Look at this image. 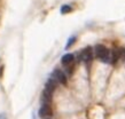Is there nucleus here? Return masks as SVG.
I'll return each mask as SVG.
<instances>
[{"label": "nucleus", "instance_id": "nucleus-1", "mask_svg": "<svg viewBox=\"0 0 125 119\" xmlns=\"http://www.w3.org/2000/svg\"><path fill=\"white\" fill-rule=\"evenodd\" d=\"M109 52L110 50L107 49V47L103 46V45H96L94 47L95 56L99 60H101L102 62H107L108 63V61H109Z\"/></svg>", "mask_w": 125, "mask_h": 119}, {"label": "nucleus", "instance_id": "nucleus-2", "mask_svg": "<svg viewBox=\"0 0 125 119\" xmlns=\"http://www.w3.org/2000/svg\"><path fill=\"white\" fill-rule=\"evenodd\" d=\"M80 60H83L85 63L90 64L93 60V50H92L91 47H86L85 49L82 50L80 53Z\"/></svg>", "mask_w": 125, "mask_h": 119}, {"label": "nucleus", "instance_id": "nucleus-3", "mask_svg": "<svg viewBox=\"0 0 125 119\" xmlns=\"http://www.w3.org/2000/svg\"><path fill=\"white\" fill-rule=\"evenodd\" d=\"M52 77L55 78L57 82H60L61 85H64V86L67 85V76H65V73L63 72V71H61L60 69H55V70H54Z\"/></svg>", "mask_w": 125, "mask_h": 119}, {"label": "nucleus", "instance_id": "nucleus-4", "mask_svg": "<svg viewBox=\"0 0 125 119\" xmlns=\"http://www.w3.org/2000/svg\"><path fill=\"white\" fill-rule=\"evenodd\" d=\"M39 117H42V118H45V117H51L53 111H52V108L49 104H42V108L39 109Z\"/></svg>", "mask_w": 125, "mask_h": 119}, {"label": "nucleus", "instance_id": "nucleus-5", "mask_svg": "<svg viewBox=\"0 0 125 119\" xmlns=\"http://www.w3.org/2000/svg\"><path fill=\"white\" fill-rule=\"evenodd\" d=\"M56 87H57L56 79H55V78H53V77H51L48 80H47V82H46L45 89L47 91V92H49V93H52V94H53L54 91L56 89Z\"/></svg>", "mask_w": 125, "mask_h": 119}, {"label": "nucleus", "instance_id": "nucleus-6", "mask_svg": "<svg viewBox=\"0 0 125 119\" xmlns=\"http://www.w3.org/2000/svg\"><path fill=\"white\" fill-rule=\"evenodd\" d=\"M119 60V49H111L109 52V61L108 63H116Z\"/></svg>", "mask_w": 125, "mask_h": 119}, {"label": "nucleus", "instance_id": "nucleus-7", "mask_svg": "<svg viewBox=\"0 0 125 119\" xmlns=\"http://www.w3.org/2000/svg\"><path fill=\"white\" fill-rule=\"evenodd\" d=\"M73 60H75V57H73L72 54H65V55H63L62 58H61V63L64 66H68L73 63Z\"/></svg>", "mask_w": 125, "mask_h": 119}, {"label": "nucleus", "instance_id": "nucleus-8", "mask_svg": "<svg viewBox=\"0 0 125 119\" xmlns=\"http://www.w3.org/2000/svg\"><path fill=\"white\" fill-rule=\"evenodd\" d=\"M52 93H49V92H47V91H44L42 92V103L44 104H49L51 102H52Z\"/></svg>", "mask_w": 125, "mask_h": 119}, {"label": "nucleus", "instance_id": "nucleus-9", "mask_svg": "<svg viewBox=\"0 0 125 119\" xmlns=\"http://www.w3.org/2000/svg\"><path fill=\"white\" fill-rule=\"evenodd\" d=\"M60 12H61V14H63V15H65V14H69V13L72 12V7L70 6V5H63V6L61 7Z\"/></svg>", "mask_w": 125, "mask_h": 119}, {"label": "nucleus", "instance_id": "nucleus-10", "mask_svg": "<svg viewBox=\"0 0 125 119\" xmlns=\"http://www.w3.org/2000/svg\"><path fill=\"white\" fill-rule=\"evenodd\" d=\"M75 42H76V37H70L68 42H67V45H65V49H69Z\"/></svg>", "mask_w": 125, "mask_h": 119}, {"label": "nucleus", "instance_id": "nucleus-11", "mask_svg": "<svg viewBox=\"0 0 125 119\" xmlns=\"http://www.w3.org/2000/svg\"><path fill=\"white\" fill-rule=\"evenodd\" d=\"M119 58L125 60V48H121L119 49Z\"/></svg>", "mask_w": 125, "mask_h": 119}, {"label": "nucleus", "instance_id": "nucleus-12", "mask_svg": "<svg viewBox=\"0 0 125 119\" xmlns=\"http://www.w3.org/2000/svg\"><path fill=\"white\" fill-rule=\"evenodd\" d=\"M0 119H7V117L5 113H0Z\"/></svg>", "mask_w": 125, "mask_h": 119}, {"label": "nucleus", "instance_id": "nucleus-13", "mask_svg": "<svg viewBox=\"0 0 125 119\" xmlns=\"http://www.w3.org/2000/svg\"><path fill=\"white\" fill-rule=\"evenodd\" d=\"M48 119H49V118H48Z\"/></svg>", "mask_w": 125, "mask_h": 119}]
</instances>
